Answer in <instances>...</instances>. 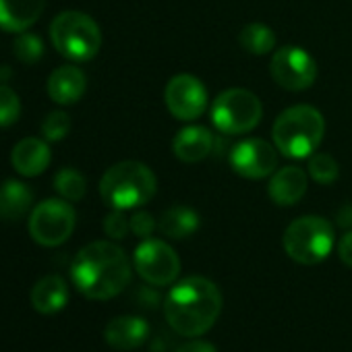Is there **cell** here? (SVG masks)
Segmentation results:
<instances>
[{
    "instance_id": "obj_1",
    "label": "cell",
    "mask_w": 352,
    "mask_h": 352,
    "mask_svg": "<svg viewBox=\"0 0 352 352\" xmlns=\"http://www.w3.org/2000/svg\"><path fill=\"white\" fill-rule=\"evenodd\" d=\"M131 272L133 267L126 253L110 241L85 245L71 265L75 288L91 300H110L118 296L129 286Z\"/></svg>"
},
{
    "instance_id": "obj_2",
    "label": "cell",
    "mask_w": 352,
    "mask_h": 352,
    "mask_svg": "<svg viewBox=\"0 0 352 352\" xmlns=\"http://www.w3.org/2000/svg\"><path fill=\"white\" fill-rule=\"evenodd\" d=\"M220 313L222 292L204 276H189L176 282L164 300L168 325L185 338H199L208 333L218 321Z\"/></svg>"
},
{
    "instance_id": "obj_3",
    "label": "cell",
    "mask_w": 352,
    "mask_h": 352,
    "mask_svg": "<svg viewBox=\"0 0 352 352\" xmlns=\"http://www.w3.org/2000/svg\"><path fill=\"white\" fill-rule=\"evenodd\" d=\"M323 135H325L323 114L309 104L286 108L284 112L278 114L272 126L274 145L282 155L290 160L311 157L321 145Z\"/></svg>"
},
{
    "instance_id": "obj_4",
    "label": "cell",
    "mask_w": 352,
    "mask_h": 352,
    "mask_svg": "<svg viewBox=\"0 0 352 352\" xmlns=\"http://www.w3.org/2000/svg\"><path fill=\"white\" fill-rule=\"evenodd\" d=\"M157 191V179L149 166L124 160L110 166L102 181H100V195L106 206L112 210H137L151 201Z\"/></svg>"
},
{
    "instance_id": "obj_5",
    "label": "cell",
    "mask_w": 352,
    "mask_h": 352,
    "mask_svg": "<svg viewBox=\"0 0 352 352\" xmlns=\"http://www.w3.org/2000/svg\"><path fill=\"white\" fill-rule=\"evenodd\" d=\"M52 46L69 60L87 63L102 48L100 25L81 11H65L50 23Z\"/></svg>"
},
{
    "instance_id": "obj_6",
    "label": "cell",
    "mask_w": 352,
    "mask_h": 352,
    "mask_svg": "<svg viewBox=\"0 0 352 352\" xmlns=\"http://www.w3.org/2000/svg\"><path fill=\"white\" fill-rule=\"evenodd\" d=\"M333 226L321 216H302L288 224L282 236L286 255L300 265L321 263L333 249Z\"/></svg>"
},
{
    "instance_id": "obj_7",
    "label": "cell",
    "mask_w": 352,
    "mask_h": 352,
    "mask_svg": "<svg viewBox=\"0 0 352 352\" xmlns=\"http://www.w3.org/2000/svg\"><path fill=\"white\" fill-rule=\"evenodd\" d=\"M261 100L243 87L222 91L212 104V122L224 135H245L261 122Z\"/></svg>"
},
{
    "instance_id": "obj_8",
    "label": "cell",
    "mask_w": 352,
    "mask_h": 352,
    "mask_svg": "<svg viewBox=\"0 0 352 352\" xmlns=\"http://www.w3.org/2000/svg\"><path fill=\"white\" fill-rule=\"evenodd\" d=\"M77 214L67 199H46L30 214V234L42 247L67 243L75 230Z\"/></svg>"
},
{
    "instance_id": "obj_9",
    "label": "cell",
    "mask_w": 352,
    "mask_h": 352,
    "mask_svg": "<svg viewBox=\"0 0 352 352\" xmlns=\"http://www.w3.org/2000/svg\"><path fill=\"white\" fill-rule=\"evenodd\" d=\"M135 272L151 286H168L181 274V259L176 251L160 239H143L133 255Z\"/></svg>"
},
{
    "instance_id": "obj_10",
    "label": "cell",
    "mask_w": 352,
    "mask_h": 352,
    "mask_svg": "<svg viewBox=\"0 0 352 352\" xmlns=\"http://www.w3.org/2000/svg\"><path fill=\"white\" fill-rule=\"evenodd\" d=\"M270 73L280 87L288 91H305L317 79V63L305 48L284 46L274 52Z\"/></svg>"
},
{
    "instance_id": "obj_11",
    "label": "cell",
    "mask_w": 352,
    "mask_h": 352,
    "mask_svg": "<svg viewBox=\"0 0 352 352\" xmlns=\"http://www.w3.org/2000/svg\"><path fill=\"white\" fill-rule=\"evenodd\" d=\"M164 102L168 112L176 120L191 122L206 112L208 106V89L201 79L195 75H176L166 83Z\"/></svg>"
},
{
    "instance_id": "obj_12",
    "label": "cell",
    "mask_w": 352,
    "mask_h": 352,
    "mask_svg": "<svg viewBox=\"0 0 352 352\" xmlns=\"http://www.w3.org/2000/svg\"><path fill=\"white\" fill-rule=\"evenodd\" d=\"M278 147L265 139H245L236 143L230 151V166L243 179L261 181L278 170Z\"/></svg>"
},
{
    "instance_id": "obj_13",
    "label": "cell",
    "mask_w": 352,
    "mask_h": 352,
    "mask_svg": "<svg viewBox=\"0 0 352 352\" xmlns=\"http://www.w3.org/2000/svg\"><path fill=\"white\" fill-rule=\"evenodd\" d=\"M307 185H309V176L302 168L284 166L272 174L270 185H267V195L276 206L288 208V206L298 204L305 197Z\"/></svg>"
},
{
    "instance_id": "obj_14",
    "label": "cell",
    "mask_w": 352,
    "mask_h": 352,
    "mask_svg": "<svg viewBox=\"0 0 352 352\" xmlns=\"http://www.w3.org/2000/svg\"><path fill=\"white\" fill-rule=\"evenodd\" d=\"M149 338V323L143 317L120 315L108 321L104 329V340L114 350H135Z\"/></svg>"
},
{
    "instance_id": "obj_15",
    "label": "cell",
    "mask_w": 352,
    "mask_h": 352,
    "mask_svg": "<svg viewBox=\"0 0 352 352\" xmlns=\"http://www.w3.org/2000/svg\"><path fill=\"white\" fill-rule=\"evenodd\" d=\"M52 153H50V145L46 139H38V137H25L21 139L11 153V164L15 168V172H19L21 176H28V179H34V176H40L42 172H46V168L50 166Z\"/></svg>"
},
{
    "instance_id": "obj_16",
    "label": "cell",
    "mask_w": 352,
    "mask_h": 352,
    "mask_svg": "<svg viewBox=\"0 0 352 352\" xmlns=\"http://www.w3.org/2000/svg\"><path fill=\"white\" fill-rule=\"evenodd\" d=\"M214 143H216V139H214V133L210 129L199 126V124H191V126H185L174 135L172 151L185 164H197L212 153Z\"/></svg>"
},
{
    "instance_id": "obj_17",
    "label": "cell",
    "mask_w": 352,
    "mask_h": 352,
    "mask_svg": "<svg viewBox=\"0 0 352 352\" xmlns=\"http://www.w3.org/2000/svg\"><path fill=\"white\" fill-rule=\"evenodd\" d=\"M46 0H0V30L21 34L44 15Z\"/></svg>"
},
{
    "instance_id": "obj_18",
    "label": "cell",
    "mask_w": 352,
    "mask_h": 352,
    "mask_svg": "<svg viewBox=\"0 0 352 352\" xmlns=\"http://www.w3.org/2000/svg\"><path fill=\"white\" fill-rule=\"evenodd\" d=\"M87 89V77L81 69L65 65L52 71L48 77V96L60 106L77 104Z\"/></svg>"
},
{
    "instance_id": "obj_19",
    "label": "cell",
    "mask_w": 352,
    "mask_h": 352,
    "mask_svg": "<svg viewBox=\"0 0 352 352\" xmlns=\"http://www.w3.org/2000/svg\"><path fill=\"white\" fill-rule=\"evenodd\" d=\"M69 302V286L60 276H44L32 288V305L42 315L60 313Z\"/></svg>"
},
{
    "instance_id": "obj_20",
    "label": "cell",
    "mask_w": 352,
    "mask_h": 352,
    "mask_svg": "<svg viewBox=\"0 0 352 352\" xmlns=\"http://www.w3.org/2000/svg\"><path fill=\"white\" fill-rule=\"evenodd\" d=\"M34 191L15 179H9L0 185V220L19 222L32 210Z\"/></svg>"
},
{
    "instance_id": "obj_21",
    "label": "cell",
    "mask_w": 352,
    "mask_h": 352,
    "mask_svg": "<svg viewBox=\"0 0 352 352\" xmlns=\"http://www.w3.org/2000/svg\"><path fill=\"white\" fill-rule=\"evenodd\" d=\"M199 224H201V218L195 210L185 208V206H174L160 216L157 228L164 236L181 241L197 232Z\"/></svg>"
},
{
    "instance_id": "obj_22",
    "label": "cell",
    "mask_w": 352,
    "mask_h": 352,
    "mask_svg": "<svg viewBox=\"0 0 352 352\" xmlns=\"http://www.w3.org/2000/svg\"><path fill=\"white\" fill-rule=\"evenodd\" d=\"M239 44L253 56H265L276 48V34L263 23H249L239 34Z\"/></svg>"
},
{
    "instance_id": "obj_23",
    "label": "cell",
    "mask_w": 352,
    "mask_h": 352,
    "mask_svg": "<svg viewBox=\"0 0 352 352\" xmlns=\"http://www.w3.org/2000/svg\"><path fill=\"white\" fill-rule=\"evenodd\" d=\"M54 189L63 199L75 204V201H81L85 197L87 181H85V176L79 170H75L71 166H65L54 174Z\"/></svg>"
},
{
    "instance_id": "obj_24",
    "label": "cell",
    "mask_w": 352,
    "mask_h": 352,
    "mask_svg": "<svg viewBox=\"0 0 352 352\" xmlns=\"http://www.w3.org/2000/svg\"><path fill=\"white\" fill-rule=\"evenodd\" d=\"M338 174H340V168L333 155L315 151L309 157V176L319 185H331L333 181H338Z\"/></svg>"
},
{
    "instance_id": "obj_25",
    "label": "cell",
    "mask_w": 352,
    "mask_h": 352,
    "mask_svg": "<svg viewBox=\"0 0 352 352\" xmlns=\"http://www.w3.org/2000/svg\"><path fill=\"white\" fill-rule=\"evenodd\" d=\"M13 50L15 56L23 63V65H34L42 58L44 54V44L40 40L38 34H30V32H21L15 42H13Z\"/></svg>"
},
{
    "instance_id": "obj_26",
    "label": "cell",
    "mask_w": 352,
    "mask_h": 352,
    "mask_svg": "<svg viewBox=\"0 0 352 352\" xmlns=\"http://www.w3.org/2000/svg\"><path fill=\"white\" fill-rule=\"evenodd\" d=\"M21 116V100L9 85H0V126H11Z\"/></svg>"
},
{
    "instance_id": "obj_27",
    "label": "cell",
    "mask_w": 352,
    "mask_h": 352,
    "mask_svg": "<svg viewBox=\"0 0 352 352\" xmlns=\"http://www.w3.org/2000/svg\"><path fill=\"white\" fill-rule=\"evenodd\" d=\"M71 131V116L63 110L50 112L42 122V135L46 141H63Z\"/></svg>"
},
{
    "instance_id": "obj_28",
    "label": "cell",
    "mask_w": 352,
    "mask_h": 352,
    "mask_svg": "<svg viewBox=\"0 0 352 352\" xmlns=\"http://www.w3.org/2000/svg\"><path fill=\"white\" fill-rule=\"evenodd\" d=\"M104 232L110 239L120 241V239H124L131 232V222H129V218L120 210H114V212H110L104 218Z\"/></svg>"
},
{
    "instance_id": "obj_29",
    "label": "cell",
    "mask_w": 352,
    "mask_h": 352,
    "mask_svg": "<svg viewBox=\"0 0 352 352\" xmlns=\"http://www.w3.org/2000/svg\"><path fill=\"white\" fill-rule=\"evenodd\" d=\"M129 222H131V232L137 234V236H141V239H149L151 232L155 230V220L147 212H135L129 218Z\"/></svg>"
},
{
    "instance_id": "obj_30",
    "label": "cell",
    "mask_w": 352,
    "mask_h": 352,
    "mask_svg": "<svg viewBox=\"0 0 352 352\" xmlns=\"http://www.w3.org/2000/svg\"><path fill=\"white\" fill-rule=\"evenodd\" d=\"M174 352H218V348L201 338H191L189 342H183Z\"/></svg>"
},
{
    "instance_id": "obj_31",
    "label": "cell",
    "mask_w": 352,
    "mask_h": 352,
    "mask_svg": "<svg viewBox=\"0 0 352 352\" xmlns=\"http://www.w3.org/2000/svg\"><path fill=\"white\" fill-rule=\"evenodd\" d=\"M338 255H340L342 263L352 270V230H348L340 239V243H338Z\"/></svg>"
}]
</instances>
